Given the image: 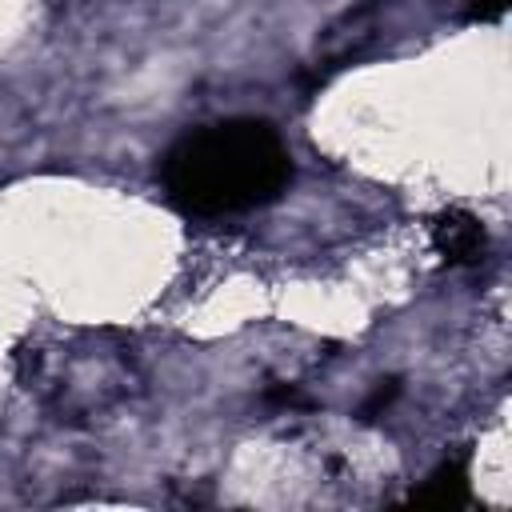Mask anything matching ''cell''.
<instances>
[{
  "instance_id": "cell-1",
  "label": "cell",
  "mask_w": 512,
  "mask_h": 512,
  "mask_svg": "<svg viewBox=\"0 0 512 512\" xmlns=\"http://www.w3.org/2000/svg\"><path fill=\"white\" fill-rule=\"evenodd\" d=\"M292 180V156L268 120L236 116L184 132L160 160V184L184 216L216 220L272 204Z\"/></svg>"
},
{
  "instance_id": "cell-2",
  "label": "cell",
  "mask_w": 512,
  "mask_h": 512,
  "mask_svg": "<svg viewBox=\"0 0 512 512\" xmlns=\"http://www.w3.org/2000/svg\"><path fill=\"white\" fill-rule=\"evenodd\" d=\"M432 248L448 268H476L488 256V228L468 208H444L432 216Z\"/></svg>"
},
{
  "instance_id": "cell-3",
  "label": "cell",
  "mask_w": 512,
  "mask_h": 512,
  "mask_svg": "<svg viewBox=\"0 0 512 512\" xmlns=\"http://www.w3.org/2000/svg\"><path fill=\"white\" fill-rule=\"evenodd\" d=\"M472 496V484H468V452H452L444 456L428 480L408 496L412 508H428V512H452L460 504H468Z\"/></svg>"
},
{
  "instance_id": "cell-4",
  "label": "cell",
  "mask_w": 512,
  "mask_h": 512,
  "mask_svg": "<svg viewBox=\"0 0 512 512\" xmlns=\"http://www.w3.org/2000/svg\"><path fill=\"white\" fill-rule=\"evenodd\" d=\"M400 396V376H388V380H380L376 388H372V396L360 404V420H376L380 412H388L392 408V400Z\"/></svg>"
},
{
  "instance_id": "cell-5",
  "label": "cell",
  "mask_w": 512,
  "mask_h": 512,
  "mask_svg": "<svg viewBox=\"0 0 512 512\" xmlns=\"http://www.w3.org/2000/svg\"><path fill=\"white\" fill-rule=\"evenodd\" d=\"M508 4L512 0H468V8H464V20H480V24H488V20H500L504 12H508Z\"/></svg>"
}]
</instances>
